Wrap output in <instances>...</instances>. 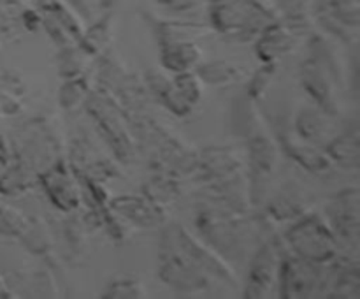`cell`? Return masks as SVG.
<instances>
[{
    "label": "cell",
    "mask_w": 360,
    "mask_h": 299,
    "mask_svg": "<svg viewBox=\"0 0 360 299\" xmlns=\"http://www.w3.org/2000/svg\"><path fill=\"white\" fill-rule=\"evenodd\" d=\"M197 76L202 83L210 87H232L241 83L246 77V69L241 63L231 60H214V62H202L195 69Z\"/></svg>",
    "instance_id": "obj_27"
},
{
    "label": "cell",
    "mask_w": 360,
    "mask_h": 299,
    "mask_svg": "<svg viewBox=\"0 0 360 299\" xmlns=\"http://www.w3.org/2000/svg\"><path fill=\"white\" fill-rule=\"evenodd\" d=\"M176 88L179 90V94L183 95L186 102H188L192 108L199 106L204 98V88L206 84L202 83L199 76H197L195 70H186V72H178L172 76Z\"/></svg>",
    "instance_id": "obj_36"
},
{
    "label": "cell",
    "mask_w": 360,
    "mask_h": 299,
    "mask_svg": "<svg viewBox=\"0 0 360 299\" xmlns=\"http://www.w3.org/2000/svg\"><path fill=\"white\" fill-rule=\"evenodd\" d=\"M91 83L86 77V74L63 79L62 87L58 90V104L65 111H76L77 108L84 106L91 94Z\"/></svg>",
    "instance_id": "obj_32"
},
{
    "label": "cell",
    "mask_w": 360,
    "mask_h": 299,
    "mask_svg": "<svg viewBox=\"0 0 360 299\" xmlns=\"http://www.w3.org/2000/svg\"><path fill=\"white\" fill-rule=\"evenodd\" d=\"M141 193L158 206L167 208L169 204L178 201L179 193H181V185H179L178 176L167 174V172H155L151 178L143 183Z\"/></svg>",
    "instance_id": "obj_28"
},
{
    "label": "cell",
    "mask_w": 360,
    "mask_h": 299,
    "mask_svg": "<svg viewBox=\"0 0 360 299\" xmlns=\"http://www.w3.org/2000/svg\"><path fill=\"white\" fill-rule=\"evenodd\" d=\"M2 81H4V84H6V90L14 91V94H18V95L23 94L25 81H23V76H21L18 70H14V69L6 70V72L2 74Z\"/></svg>",
    "instance_id": "obj_43"
},
{
    "label": "cell",
    "mask_w": 360,
    "mask_h": 299,
    "mask_svg": "<svg viewBox=\"0 0 360 299\" xmlns=\"http://www.w3.org/2000/svg\"><path fill=\"white\" fill-rule=\"evenodd\" d=\"M264 206L267 217L274 222H294L308 213L304 196L294 186H283L278 192H271Z\"/></svg>",
    "instance_id": "obj_25"
},
{
    "label": "cell",
    "mask_w": 360,
    "mask_h": 299,
    "mask_svg": "<svg viewBox=\"0 0 360 299\" xmlns=\"http://www.w3.org/2000/svg\"><path fill=\"white\" fill-rule=\"evenodd\" d=\"M115 16L111 13L102 16L94 25L84 28L83 35L79 37L77 44L91 58H98L108 53L112 39H115Z\"/></svg>",
    "instance_id": "obj_26"
},
{
    "label": "cell",
    "mask_w": 360,
    "mask_h": 299,
    "mask_svg": "<svg viewBox=\"0 0 360 299\" xmlns=\"http://www.w3.org/2000/svg\"><path fill=\"white\" fill-rule=\"evenodd\" d=\"M41 11L58 21L76 41H79L84 28H86V20L69 2H65V0H42Z\"/></svg>",
    "instance_id": "obj_29"
},
{
    "label": "cell",
    "mask_w": 360,
    "mask_h": 299,
    "mask_svg": "<svg viewBox=\"0 0 360 299\" xmlns=\"http://www.w3.org/2000/svg\"><path fill=\"white\" fill-rule=\"evenodd\" d=\"M280 20L273 0H227L210 6V25L234 42H250L273 21Z\"/></svg>",
    "instance_id": "obj_2"
},
{
    "label": "cell",
    "mask_w": 360,
    "mask_h": 299,
    "mask_svg": "<svg viewBox=\"0 0 360 299\" xmlns=\"http://www.w3.org/2000/svg\"><path fill=\"white\" fill-rule=\"evenodd\" d=\"M39 183L44 189L49 203L63 213H74L83 201L79 179L69 162L55 160L39 174Z\"/></svg>",
    "instance_id": "obj_10"
},
{
    "label": "cell",
    "mask_w": 360,
    "mask_h": 299,
    "mask_svg": "<svg viewBox=\"0 0 360 299\" xmlns=\"http://www.w3.org/2000/svg\"><path fill=\"white\" fill-rule=\"evenodd\" d=\"M20 239L25 248L34 253V255L44 257L51 252V229H49V224L42 217H28L27 227L21 232Z\"/></svg>",
    "instance_id": "obj_30"
},
{
    "label": "cell",
    "mask_w": 360,
    "mask_h": 299,
    "mask_svg": "<svg viewBox=\"0 0 360 299\" xmlns=\"http://www.w3.org/2000/svg\"><path fill=\"white\" fill-rule=\"evenodd\" d=\"M172 236H174L176 243L183 248V252L207 274L213 281H220V284L229 285V287H236L238 285V278H236V271L231 262L224 259L220 253L214 248H211L199 234H192L185 225L181 224H169Z\"/></svg>",
    "instance_id": "obj_8"
},
{
    "label": "cell",
    "mask_w": 360,
    "mask_h": 299,
    "mask_svg": "<svg viewBox=\"0 0 360 299\" xmlns=\"http://www.w3.org/2000/svg\"><path fill=\"white\" fill-rule=\"evenodd\" d=\"M287 248L281 246L274 236H269L250 257L246 269L243 298L266 299L278 292V278H280L281 260Z\"/></svg>",
    "instance_id": "obj_7"
},
{
    "label": "cell",
    "mask_w": 360,
    "mask_h": 299,
    "mask_svg": "<svg viewBox=\"0 0 360 299\" xmlns=\"http://www.w3.org/2000/svg\"><path fill=\"white\" fill-rule=\"evenodd\" d=\"M0 104H2V113L6 116L20 115L21 109H23L21 95L14 94V91H9V90L0 91Z\"/></svg>",
    "instance_id": "obj_41"
},
{
    "label": "cell",
    "mask_w": 360,
    "mask_h": 299,
    "mask_svg": "<svg viewBox=\"0 0 360 299\" xmlns=\"http://www.w3.org/2000/svg\"><path fill=\"white\" fill-rule=\"evenodd\" d=\"M202 62V48L195 41L169 42L160 46V65L172 74L195 70Z\"/></svg>",
    "instance_id": "obj_24"
},
{
    "label": "cell",
    "mask_w": 360,
    "mask_h": 299,
    "mask_svg": "<svg viewBox=\"0 0 360 299\" xmlns=\"http://www.w3.org/2000/svg\"><path fill=\"white\" fill-rule=\"evenodd\" d=\"M25 291L27 292L23 295L30 298H58V285L48 269L34 271L25 285Z\"/></svg>",
    "instance_id": "obj_37"
},
{
    "label": "cell",
    "mask_w": 360,
    "mask_h": 299,
    "mask_svg": "<svg viewBox=\"0 0 360 299\" xmlns=\"http://www.w3.org/2000/svg\"><path fill=\"white\" fill-rule=\"evenodd\" d=\"M283 243L292 255L320 264L333 262L343 248L329 222L319 213H306L290 222Z\"/></svg>",
    "instance_id": "obj_4"
},
{
    "label": "cell",
    "mask_w": 360,
    "mask_h": 299,
    "mask_svg": "<svg viewBox=\"0 0 360 299\" xmlns=\"http://www.w3.org/2000/svg\"><path fill=\"white\" fill-rule=\"evenodd\" d=\"M301 32L283 20H276L267 25L259 37L255 39V55L260 63H280L281 58L290 55L301 39H304Z\"/></svg>",
    "instance_id": "obj_13"
},
{
    "label": "cell",
    "mask_w": 360,
    "mask_h": 299,
    "mask_svg": "<svg viewBox=\"0 0 360 299\" xmlns=\"http://www.w3.org/2000/svg\"><path fill=\"white\" fill-rule=\"evenodd\" d=\"M330 262L320 264L285 253L278 278V295L281 299L326 298L329 287Z\"/></svg>",
    "instance_id": "obj_6"
},
{
    "label": "cell",
    "mask_w": 360,
    "mask_h": 299,
    "mask_svg": "<svg viewBox=\"0 0 360 299\" xmlns=\"http://www.w3.org/2000/svg\"><path fill=\"white\" fill-rule=\"evenodd\" d=\"M326 298H360V264L357 253H340L330 262L329 287H327Z\"/></svg>",
    "instance_id": "obj_19"
},
{
    "label": "cell",
    "mask_w": 360,
    "mask_h": 299,
    "mask_svg": "<svg viewBox=\"0 0 360 299\" xmlns=\"http://www.w3.org/2000/svg\"><path fill=\"white\" fill-rule=\"evenodd\" d=\"M158 278L171 291L181 295H193L211 288V280L176 243L169 224L162 229L158 243Z\"/></svg>",
    "instance_id": "obj_5"
},
{
    "label": "cell",
    "mask_w": 360,
    "mask_h": 299,
    "mask_svg": "<svg viewBox=\"0 0 360 299\" xmlns=\"http://www.w3.org/2000/svg\"><path fill=\"white\" fill-rule=\"evenodd\" d=\"M88 232L90 231H88L83 218H69V220H67L63 238H65L70 252L76 253V255H81V253L84 252L88 243Z\"/></svg>",
    "instance_id": "obj_40"
},
{
    "label": "cell",
    "mask_w": 360,
    "mask_h": 299,
    "mask_svg": "<svg viewBox=\"0 0 360 299\" xmlns=\"http://www.w3.org/2000/svg\"><path fill=\"white\" fill-rule=\"evenodd\" d=\"M241 169H245V164L234 148L207 146L197 151V167L193 174L199 176L204 183H210Z\"/></svg>",
    "instance_id": "obj_17"
},
{
    "label": "cell",
    "mask_w": 360,
    "mask_h": 299,
    "mask_svg": "<svg viewBox=\"0 0 360 299\" xmlns=\"http://www.w3.org/2000/svg\"><path fill=\"white\" fill-rule=\"evenodd\" d=\"M118 2V0H98V6H101V9H112L115 7V4Z\"/></svg>",
    "instance_id": "obj_45"
},
{
    "label": "cell",
    "mask_w": 360,
    "mask_h": 299,
    "mask_svg": "<svg viewBox=\"0 0 360 299\" xmlns=\"http://www.w3.org/2000/svg\"><path fill=\"white\" fill-rule=\"evenodd\" d=\"M327 222L341 246L357 253L360 239V193L355 186L338 190L327 204Z\"/></svg>",
    "instance_id": "obj_9"
},
{
    "label": "cell",
    "mask_w": 360,
    "mask_h": 299,
    "mask_svg": "<svg viewBox=\"0 0 360 299\" xmlns=\"http://www.w3.org/2000/svg\"><path fill=\"white\" fill-rule=\"evenodd\" d=\"M144 18H146L148 25L153 30L158 46L181 41L199 42L200 39H206L207 35H211L214 32L211 28V25L197 23V21L172 20V18H162L150 13H144Z\"/></svg>",
    "instance_id": "obj_18"
},
{
    "label": "cell",
    "mask_w": 360,
    "mask_h": 299,
    "mask_svg": "<svg viewBox=\"0 0 360 299\" xmlns=\"http://www.w3.org/2000/svg\"><path fill=\"white\" fill-rule=\"evenodd\" d=\"M0 298H18L14 292H11V287L7 285V281L4 280L2 274H0Z\"/></svg>",
    "instance_id": "obj_44"
},
{
    "label": "cell",
    "mask_w": 360,
    "mask_h": 299,
    "mask_svg": "<svg viewBox=\"0 0 360 299\" xmlns=\"http://www.w3.org/2000/svg\"><path fill=\"white\" fill-rule=\"evenodd\" d=\"M276 141L278 148L304 171L315 176H327L334 171V164L327 157L326 150L322 146H316V144L301 139L294 130L292 132L280 130Z\"/></svg>",
    "instance_id": "obj_14"
},
{
    "label": "cell",
    "mask_w": 360,
    "mask_h": 299,
    "mask_svg": "<svg viewBox=\"0 0 360 299\" xmlns=\"http://www.w3.org/2000/svg\"><path fill=\"white\" fill-rule=\"evenodd\" d=\"M221 2H227V0H207L210 6H213V4H221Z\"/></svg>",
    "instance_id": "obj_46"
},
{
    "label": "cell",
    "mask_w": 360,
    "mask_h": 299,
    "mask_svg": "<svg viewBox=\"0 0 360 299\" xmlns=\"http://www.w3.org/2000/svg\"><path fill=\"white\" fill-rule=\"evenodd\" d=\"M39 182V174L28 164H18L7 169L0 176V193L4 196H21L34 189Z\"/></svg>",
    "instance_id": "obj_31"
},
{
    "label": "cell",
    "mask_w": 360,
    "mask_h": 299,
    "mask_svg": "<svg viewBox=\"0 0 360 299\" xmlns=\"http://www.w3.org/2000/svg\"><path fill=\"white\" fill-rule=\"evenodd\" d=\"M200 238L217 250L227 262L245 264L271 234L269 224L262 217L238 213L206 204L195 217Z\"/></svg>",
    "instance_id": "obj_1"
},
{
    "label": "cell",
    "mask_w": 360,
    "mask_h": 299,
    "mask_svg": "<svg viewBox=\"0 0 360 299\" xmlns=\"http://www.w3.org/2000/svg\"><path fill=\"white\" fill-rule=\"evenodd\" d=\"M4 116V113H2V104H0V118H2Z\"/></svg>",
    "instance_id": "obj_47"
},
{
    "label": "cell",
    "mask_w": 360,
    "mask_h": 299,
    "mask_svg": "<svg viewBox=\"0 0 360 299\" xmlns=\"http://www.w3.org/2000/svg\"><path fill=\"white\" fill-rule=\"evenodd\" d=\"M316 13L347 27L360 28V0H322L316 6Z\"/></svg>",
    "instance_id": "obj_33"
},
{
    "label": "cell",
    "mask_w": 360,
    "mask_h": 299,
    "mask_svg": "<svg viewBox=\"0 0 360 299\" xmlns=\"http://www.w3.org/2000/svg\"><path fill=\"white\" fill-rule=\"evenodd\" d=\"M88 115L95 122L98 134L112 150L120 162H130L136 155L137 139L132 120L118 102V98L105 88L91 91L84 102Z\"/></svg>",
    "instance_id": "obj_3"
},
{
    "label": "cell",
    "mask_w": 360,
    "mask_h": 299,
    "mask_svg": "<svg viewBox=\"0 0 360 299\" xmlns=\"http://www.w3.org/2000/svg\"><path fill=\"white\" fill-rule=\"evenodd\" d=\"M336 39L330 37L326 32L315 30L308 35V41H306V48H308V56L315 58L327 72L333 76V79L336 81L338 87L345 83V77H347V69H345V62L341 53L338 51L336 44H334Z\"/></svg>",
    "instance_id": "obj_20"
},
{
    "label": "cell",
    "mask_w": 360,
    "mask_h": 299,
    "mask_svg": "<svg viewBox=\"0 0 360 299\" xmlns=\"http://www.w3.org/2000/svg\"><path fill=\"white\" fill-rule=\"evenodd\" d=\"M278 65H280V63H262V65L250 76L248 83H246V94H248L250 97L255 98V101H260V98L267 94L271 84H273L274 76H276L278 72Z\"/></svg>",
    "instance_id": "obj_38"
},
{
    "label": "cell",
    "mask_w": 360,
    "mask_h": 299,
    "mask_svg": "<svg viewBox=\"0 0 360 299\" xmlns=\"http://www.w3.org/2000/svg\"><path fill=\"white\" fill-rule=\"evenodd\" d=\"M28 217L18 208L0 203V236L7 238H20L23 229L27 227Z\"/></svg>",
    "instance_id": "obj_39"
},
{
    "label": "cell",
    "mask_w": 360,
    "mask_h": 299,
    "mask_svg": "<svg viewBox=\"0 0 360 299\" xmlns=\"http://www.w3.org/2000/svg\"><path fill=\"white\" fill-rule=\"evenodd\" d=\"M90 60L94 58L88 56L86 53L79 48L77 42L72 46H65V48H58V55H56V67H58V74L63 77V79H69V77L84 74Z\"/></svg>",
    "instance_id": "obj_35"
},
{
    "label": "cell",
    "mask_w": 360,
    "mask_h": 299,
    "mask_svg": "<svg viewBox=\"0 0 360 299\" xmlns=\"http://www.w3.org/2000/svg\"><path fill=\"white\" fill-rule=\"evenodd\" d=\"M102 299H146L150 298L146 285L137 276L122 274L108 281L101 294Z\"/></svg>",
    "instance_id": "obj_34"
},
{
    "label": "cell",
    "mask_w": 360,
    "mask_h": 299,
    "mask_svg": "<svg viewBox=\"0 0 360 299\" xmlns=\"http://www.w3.org/2000/svg\"><path fill=\"white\" fill-rule=\"evenodd\" d=\"M340 130L341 129L336 123V116L329 115V113L323 111L315 104L299 109V113L295 115L294 132L301 139L316 144V146H326Z\"/></svg>",
    "instance_id": "obj_16"
},
{
    "label": "cell",
    "mask_w": 360,
    "mask_h": 299,
    "mask_svg": "<svg viewBox=\"0 0 360 299\" xmlns=\"http://www.w3.org/2000/svg\"><path fill=\"white\" fill-rule=\"evenodd\" d=\"M231 127L232 132L245 141L255 134L262 132V130H267L266 120H264L262 111L259 108V101L250 97L246 91L232 102Z\"/></svg>",
    "instance_id": "obj_22"
},
{
    "label": "cell",
    "mask_w": 360,
    "mask_h": 299,
    "mask_svg": "<svg viewBox=\"0 0 360 299\" xmlns=\"http://www.w3.org/2000/svg\"><path fill=\"white\" fill-rule=\"evenodd\" d=\"M144 83H146L151 97L157 98L171 115L178 116V118H186L192 115L193 108L183 98L172 77H169L167 74L160 72V70H150L144 76Z\"/></svg>",
    "instance_id": "obj_21"
},
{
    "label": "cell",
    "mask_w": 360,
    "mask_h": 299,
    "mask_svg": "<svg viewBox=\"0 0 360 299\" xmlns=\"http://www.w3.org/2000/svg\"><path fill=\"white\" fill-rule=\"evenodd\" d=\"M299 81L313 104L327 111L329 115H340V102H338L336 88L338 83L329 72L311 56H306L299 65Z\"/></svg>",
    "instance_id": "obj_12"
},
{
    "label": "cell",
    "mask_w": 360,
    "mask_h": 299,
    "mask_svg": "<svg viewBox=\"0 0 360 299\" xmlns=\"http://www.w3.org/2000/svg\"><path fill=\"white\" fill-rule=\"evenodd\" d=\"M0 46H2V44H0Z\"/></svg>",
    "instance_id": "obj_48"
},
{
    "label": "cell",
    "mask_w": 360,
    "mask_h": 299,
    "mask_svg": "<svg viewBox=\"0 0 360 299\" xmlns=\"http://www.w3.org/2000/svg\"><path fill=\"white\" fill-rule=\"evenodd\" d=\"M327 157L334 167L359 169L360 165V129L357 123H352L347 129L340 130L329 143L323 146Z\"/></svg>",
    "instance_id": "obj_23"
},
{
    "label": "cell",
    "mask_w": 360,
    "mask_h": 299,
    "mask_svg": "<svg viewBox=\"0 0 360 299\" xmlns=\"http://www.w3.org/2000/svg\"><path fill=\"white\" fill-rule=\"evenodd\" d=\"M109 206L134 227L153 229L164 225L167 218L165 208L155 204L143 193H123L109 201Z\"/></svg>",
    "instance_id": "obj_15"
},
{
    "label": "cell",
    "mask_w": 360,
    "mask_h": 299,
    "mask_svg": "<svg viewBox=\"0 0 360 299\" xmlns=\"http://www.w3.org/2000/svg\"><path fill=\"white\" fill-rule=\"evenodd\" d=\"M155 2L164 9L172 11V13H186V11L200 7L206 0H155Z\"/></svg>",
    "instance_id": "obj_42"
},
{
    "label": "cell",
    "mask_w": 360,
    "mask_h": 299,
    "mask_svg": "<svg viewBox=\"0 0 360 299\" xmlns=\"http://www.w3.org/2000/svg\"><path fill=\"white\" fill-rule=\"evenodd\" d=\"M204 199L211 206L224 208L238 213H250L253 208L252 196H250V182L245 169L225 178L204 183Z\"/></svg>",
    "instance_id": "obj_11"
}]
</instances>
